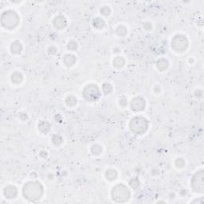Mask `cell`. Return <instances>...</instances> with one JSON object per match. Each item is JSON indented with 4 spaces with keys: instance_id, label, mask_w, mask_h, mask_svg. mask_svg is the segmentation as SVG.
Instances as JSON below:
<instances>
[{
    "instance_id": "277c9868",
    "label": "cell",
    "mask_w": 204,
    "mask_h": 204,
    "mask_svg": "<svg viewBox=\"0 0 204 204\" xmlns=\"http://www.w3.org/2000/svg\"><path fill=\"white\" fill-rule=\"evenodd\" d=\"M129 128L133 133L137 135H142L147 132L148 129V122L143 116H135L131 120Z\"/></svg>"
},
{
    "instance_id": "4316f807",
    "label": "cell",
    "mask_w": 204,
    "mask_h": 204,
    "mask_svg": "<svg viewBox=\"0 0 204 204\" xmlns=\"http://www.w3.org/2000/svg\"><path fill=\"white\" fill-rule=\"evenodd\" d=\"M68 49L70 50H76L77 49V43L74 41H70L68 43Z\"/></svg>"
},
{
    "instance_id": "44dd1931",
    "label": "cell",
    "mask_w": 204,
    "mask_h": 204,
    "mask_svg": "<svg viewBox=\"0 0 204 204\" xmlns=\"http://www.w3.org/2000/svg\"><path fill=\"white\" fill-rule=\"evenodd\" d=\"M91 152L93 155H96V156H99V155L101 154L102 152V148L99 145H94L91 148Z\"/></svg>"
},
{
    "instance_id": "52a82bcc",
    "label": "cell",
    "mask_w": 204,
    "mask_h": 204,
    "mask_svg": "<svg viewBox=\"0 0 204 204\" xmlns=\"http://www.w3.org/2000/svg\"><path fill=\"white\" fill-rule=\"evenodd\" d=\"M203 179L204 173L202 170L197 171L196 173L193 175L192 179H191V184L193 190H194L195 192L202 193L204 191Z\"/></svg>"
},
{
    "instance_id": "9a60e30c",
    "label": "cell",
    "mask_w": 204,
    "mask_h": 204,
    "mask_svg": "<svg viewBox=\"0 0 204 204\" xmlns=\"http://www.w3.org/2000/svg\"><path fill=\"white\" fill-rule=\"evenodd\" d=\"M23 80V76L19 72H15L11 75V81L14 84H20Z\"/></svg>"
},
{
    "instance_id": "83f0119b",
    "label": "cell",
    "mask_w": 204,
    "mask_h": 204,
    "mask_svg": "<svg viewBox=\"0 0 204 204\" xmlns=\"http://www.w3.org/2000/svg\"><path fill=\"white\" fill-rule=\"evenodd\" d=\"M145 29L147 30V31H149V30L152 29V25H151V23H149V22L145 23Z\"/></svg>"
},
{
    "instance_id": "d6986e66",
    "label": "cell",
    "mask_w": 204,
    "mask_h": 204,
    "mask_svg": "<svg viewBox=\"0 0 204 204\" xmlns=\"http://www.w3.org/2000/svg\"><path fill=\"white\" fill-rule=\"evenodd\" d=\"M77 98L75 96H73V95H70V96H67L66 99V103L68 106L69 107H73V106H75L77 104Z\"/></svg>"
},
{
    "instance_id": "603a6c76",
    "label": "cell",
    "mask_w": 204,
    "mask_h": 204,
    "mask_svg": "<svg viewBox=\"0 0 204 204\" xmlns=\"http://www.w3.org/2000/svg\"><path fill=\"white\" fill-rule=\"evenodd\" d=\"M129 185H130V187L133 189H137L139 187H140V181H139L138 179H133L130 180L129 182Z\"/></svg>"
},
{
    "instance_id": "4fadbf2b",
    "label": "cell",
    "mask_w": 204,
    "mask_h": 204,
    "mask_svg": "<svg viewBox=\"0 0 204 204\" xmlns=\"http://www.w3.org/2000/svg\"><path fill=\"white\" fill-rule=\"evenodd\" d=\"M10 50H11L12 54H18L22 52V46L19 42H14L10 46Z\"/></svg>"
},
{
    "instance_id": "3957f363",
    "label": "cell",
    "mask_w": 204,
    "mask_h": 204,
    "mask_svg": "<svg viewBox=\"0 0 204 204\" xmlns=\"http://www.w3.org/2000/svg\"><path fill=\"white\" fill-rule=\"evenodd\" d=\"M130 195L131 194L128 187L122 183L116 185L112 190V198L116 202H127L130 198Z\"/></svg>"
},
{
    "instance_id": "5b68a950",
    "label": "cell",
    "mask_w": 204,
    "mask_h": 204,
    "mask_svg": "<svg viewBox=\"0 0 204 204\" xmlns=\"http://www.w3.org/2000/svg\"><path fill=\"white\" fill-rule=\"evenodd\" d=\"M82 94L85 100L89 101H95L98 100L100 96V91L96 85L91 84L85 87Z\"/></svg>"
},
{
    "instance_id": "7402d4cb",
    "label": "cell",
    "mask_w": 204,
    "mask_h": 204,
    "mask_svg": "<svg viewBox=\"0 0 204 204\" xmlns=\"http://www.w3.org/2000/svg\"><path fill=\"white\" fill-rule=\"evenodd\" d=\"M102 90L105 94H108L112 91V86L108 83H104L102 86Z\"/></svg>"
},
{
    "instance_id": "484cf974",
    "label": "cell",
    "mask_w": 204,
    "mask_h": 204,
    "mask_svg": "<svg viewBox=\"0 0 204 204\" xmlns=\"http://www.w3.org/2000/svg\"><path fill=\"white\" fill-rule=\"evenodd\" d=\"M175 165H176V167L179 168H183L185 165L184 160L182 158H178L177 160H175Z\"/></svg>"
},
{
    "instance_id": "30bf717a",
    "label": "cell",
    "mask_w": 204,
    "mask_h": 204,
    "mask_svg": "<svg viewBox=\"0 0 204 204\" xmlns=\"http://www.w3.org/2000/svg\"><path fill=\"white\" fill-rule=\"evenodd\" d=\"M18 194V190L14 186L9 185L4 189V195L6 198H15Z\"/></svg>"
},
{
    "instance_id": "ba28073f",
    "label": "cell",
    "mask_w": 204,
    "mask_h": 204,
    "mask_svg": "<svg viewBox=\"0 0 204 204\" xmlns=\"http://www.w3.org/2000/svg\"><path fill=\"white\" fill-rule=\"evenodd\" d=\"M145 105H146V103H145V99L141 96H137L133 99L131 102V108L135 112H140L144 110Z\"/></svg>"
},
{
    "instance_id": "6da1fadb",
    "label": "cell",
    "mask_w": 204,
    "mask_h": 204,
    "mask_svg": "<svg viewBox=\"0 0 204 204\" xmlns=\"http://www.w3.org/2000/svg\"><path fill=\"white\" fill-rule=\"evenodd\" d=\"M23 196L30 201L39 200L43 194V187L39 181H30L22 188Z\"/></svg>"
},
{
    "instance_id": "7a4b0ae2",
    "label": "cell",
    "mask_w": 204,
    "mask_h": 204,
    "mask_svg": "<svg viewBox=\"0 0 204 204\" xmlns=\"http://www.w3.org/2000/svg\"><path fill=\"white\" fill-rule=\"evenodd\" d=\"M19 23V16L14 10L4 11L1 15V25L6 29L12 30Z\"/></svg>"
},
{
    "instance_id": "8992f818",
    "label": "cell",
    "mask_w": 204,
    "mask_h": 204,
    "mask_svg": "<svg viewBox=\"0 0 204 204\" xmlns=\"http://www.w3.org/2000/svg\"><path fill=\"white\" fill-rule=\"evenodd\" d=\"M188 46V41L185 36L177 35L173 37L171 40V47L177 52H183Z\"/></svg>"
},
{
    "instance_id": "7c38bea8",
    "label": "cell",
    "mask_w": 204,
    "mask_h": 204,
    "mask_svg": "<svg viewBox=\"0 0 204 204\" xmlns=\"http://www.w3.org/2000/svg\"><path fill=\"white\" fill-rule=\"evenodd\" d=\"M39 129L40 130V132H42L43 133H48L50 130V128H51V125L49 123L48 121H46V120H43V121H41L40 123L39 124Z\"/></svg>"
},
{
    "instance_id": "ac0fdd59",
    "label": "cell",
    "mask_w": 204,
    "mask_h": 204,
    "mask_svg": "<svg viewBox=\"0 0 204 204\" xmlns=\"http://www.w3.org/2000/svg\"><path fill=\"white\" fill-rule=\"evenodd\" d=\"M125 64V60L124 58H122V57H116L115 58V59L113 60V66L116 68H122Z\"/></svg>"
},
{
    "instance_id": "cb8c5ba5",
    "label": "cell",
    "mask_w": 204,
    "mask_h": 204,
    "mask_svg": "<svg viewBox=\"0 0 204 204\" xmlns=\"http://www.w3.org/2000/svg\"><path fill=\"white\" fill-rule=\"evenodd\" d=\"M111 13V10H110V8L108 6H103V7L100 9V14H101L102 15L104 16H108Z\"/></svg>"
},
{
    "instance_id": "d4e9b609",
    "label": "cell",
    "mask_w": 204,
    "mask_h": 204,
    "mask_svg": "<svg viewBox=\"0 0 204 204\" xmlns=\"http://www.w3.org/2000/svg\"><path fill=\"white\" fill-rule=\"evenodd\" d=\"M52 141L55 145H60L62 143V138L59 135H54L52 138Z\"/></svg>"
},
{
    "instance_id": "5bb4252c",
    "label": "cell",
    "mask_w": 204,
    "mask_h": 204,
    "mask_svg": "<svg viewBox=\"0 0 204 204\" xmlns=\"http://www.w3.org/2000/svg\"><path fill=\"white\" fill-rule=\"evenodd\" d=\"M168 66H169V63H168V61L165 58H161V59L158 60L157 62H156V66L160 69V71H164L168 69Z\"/></svg>"
},
{
    "instance_id": "8fae6325",
    "label": "cell",
    "mask_w": 204,
    "mask_h": 204,
    "mask_svg": "<svg viewBox=\"0 0 204 204\" xmlns=\"http://www.w3.org/2000/svg\"><path fill=\"white\" fill-rule=\"evenodd\" d=\"M77 58L73 54H66L63 58V62L66 66H73L76 63Z\"/></svg>"
},
{
    "instance_id": "9c48e42d",
    "label": "cell",
    "mask_w": 204,
    "mask_h": 204,
    "mask_svg": "<svg viewBox=\"0 0 204 204\" xmlns=\"http://www.w3.org/2000/svg\"><path fill=\"white\" fill-rule=\"evenodd\" d=\"M67 22H66V18L62 15L57 16L54 20V25L58 30H62L66 27Z\"/></svg>"
},
{
    "instance_id": "e0dca14e",
    "label": "cell",
    "mask_w": 204,
    "mask_h": 204,
    "mask_svg": "<svg viewBox=\"0 0 204 204\" xmlns=\"http://www.w3.org/2000/svg\"><path fill=\"white\" fill-rule=\"evenodd\" d=\"M117 171L114 169H108V171H106L105 173V177L108 180H114L117 177Z\"/></svg>"
},
{
    "instance_id": "ffe728a7",
    "label": "cell",
    "mask_w": 204,
    "mask_h": 204,
    "mask_svg": "<svg viewBox=\"0 0 204 204\" xmlns=\"http://www.w3.org/2000/svg\"><path fill=\"white\" fill-rule=\"evenodd\" d=\"M127 29L126 27L123 25H120L119 27H117V28L116 29V35H119L120 37H124L125 35H127Z\"/></svg>"
},
{
    "instance_id": "2e32d148",
    "label": "cell",
    "mask_w": 204,
    "mask_h": 204,
    "mask_svg": "<svg viewBox=\"0 0 204 204\" xmlns=\"http://www.w3.org/2000/svg\"><path fill=\"white\" fill-rule=\"evenodd\" d=\"M92 24L94 26V27H96V29H102L104 28V26H105V22L102 18H96L93 19L92 21Z\"/></svg>"
}]
</instances>
